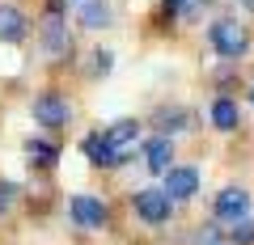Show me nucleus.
<instances>
[{"label":"nucleus","mask_w":254,"mask_h":245,"mask_svg":"<svg viewBox=\"0 0 254 245\" xmlns=\"http://www.w3.org/2000/svg\"><path fill=\"white\" fill-rule=\"evenodd\" d=\"M237 4H242V9H250V13H254V0H237Z\"/></svg>","instance_id":"6ab92c4d"},{"label":"nucleus","mask_w":254,"mask_h":245,"mask_svg":"<svg viewBox=\"0 0 254 245\" xmlns=\"http://www.w3.org/2000/svg\"><path fill=\"white\" fill-rule=\"evenodd\" d=\"M250 101H254V89H250Z\"/></svg>","instance_id":"aec40b11"},{"label":"nucleus","mask_w":254,"mask_h":245,"mask_svg":"<svg viewBox=\"0 0 254 245\" xmlns=\"http://www.w3.org/2000/svg\"><path fill=\"white\" fill-rule=\"evenodd\" d=\"M13 195H17V186H13V182H0V216H4V211H9Z\"/></svg>","instance_id":"a211bd4d"},{"label":"nucleus","mask_w":254,"mask_h":245,"mask_svg":"<svg viewBox=\"0 0 254 245\" xmlns=\"http://www.w3.org/2000/svg\"><path fill=\"white\" fill-rule=\"evenodd\" d=\"M246 211H250V195L242 186H225L216 195V216L220 220H246Z\"/></svg>","instance_id":"6e6552de"},{"label":"nucleus","mask_w":254,"mask_h":245,"mask_svg":"<svg viewBox=\"0 0 254 245\" xmlns=\"http://www.w3.org/2000/svg\"><path fill=\"white\" fill-rule=\"evenodd\" d=\"M212 51L220 55V59H242L246 51H250V34H246V26L242 21H233V17H220V21H212Z\"/></svg>","instance_id":"f257e3e1"},{"label":"nucleus","mask_w":254,"mask_h":245,"mask_svg":"<svg viewBox=\"0 0 254 245\" xmlns=\"http://www.w3.org/2000/svg\"><path fill=\"white\" fill-rule=\"evenodd\" d=\"M85 156H89V165H102V169H115V165H123V156L110 148L106 131H93V136H85Z\"/></svg>","instance_id":"0eeeda50"},{"label":"nucleus","mask_w":254,"mask_h":245,"mask_svg":"<svg viewBox=\"0 0 254 245\" xmlns=\"http://www.w3.org/2000/svg\"><path fill=\"white\" fill-rule=\"evenodd\" d=\"M170 156H174V148H170V136H153L144 144V165L153 173H170L174 165H170Z\"/></svg>","instance_id":"9d476101"},{"label":"nucleus","mask_w":254,"mask_h":245,"mask_svg":"<svg viewBox=\"0 0 254 245\" xmlns=\"http://www.w3.org/2000/svg\"><path fill=\"white\" fill-rule=\"evenodd\" d=\"M26 152L34 165H55V156H60V148L47 144V140H26Z\"/></svg>","instance_id":"2eb2a0df"},{"label":"nucleus","mask_w":254,"mask_h":245,"mask_svg":"<svg viewBox=\"0 0 254 245\" xmlns=\"http://www.w3.org/2000/svg\"><path fill=\"white\" fill-rule=\"evenodd\" d=\"M106 140H110V148L127 161V152H131L136 140H140V123H136V118H119V123H110V127H106Z\"/></svg>","instance_id":"1a4fd4ad"},{"label":"nucleus","mask_w":254,"mask_h":245,"mask_svg":"<svg viewBox=\"0 0 254 245\" xmlns=\"http://www.w3.org/2000/svg\"><path fill=\"white\" fill-rule=\"evenodd\" d=\"M110 64H115V59H110V51H93V72H98V76H106Z\"/></svg>","instance_id":"f3484780"},{"label":"nucleus","mask_w":254,"mask_h":245,"mask_svg":"<svg viewBox=\"0 0 254 245\" xmlns=\"http://www.w3.org/2000/svg\"><path fill=\"white\" fill-rule=\"evenodd\" d=\"M233 241L237 245H254V220H233Z\"/></svg>","instance_id":"dca6fc26"},{"label":"nucleus","mask_w":254,"mask_h":245,"mask_svg":"<svg viewBox=\"0 0 254 245\" xmlns=\"http://www.w3.org/2000/svg\"><path fill=\"white\" fill-rule=\"evenodd\" d=\"M81 26H85V30H102V26H110V4L89 0V4L81 9Z\"/></svg>","instance_id":"ddd939ff"},{"label":"nucleus","mask_w":254,"mask_h":245,"mask_svg":"<svg viewBox=\"0 0 254 245\" xmlns=\"http://www.w3.org/2000/svg\"><path fill=\"white\" fill-rule=\"evenodd\" d=\"M43 47H47V55H51V59H64V55L72 51V38H68V26H64V17H60L55 9L43 17Z\"/></svg>","instance_id":"20e7f679"},{"label":"nucleus","mask_w":254,"mask_h":245,"mask_svg":"<svg viewBox=\"0 0 254 245\" xmlns=\"http://www.w3.org/2000/svg\"><path fill=\"white\" fill-rule=\"evenodd\" d=\"M212 123H216L220 131H233L237 123H242V114H237V101L216 98V101H212Z\"/></svg>","instance_id":"f8f14e48"},{"label":"nucleus","mask_w":254,"mask_h":245,"mask_svg":"<svg viewBox=\"0 0 254 245\" xmlns=\"http://www.w3.org/2000/svg\"><path fill=\"white\" fill-rule=\"evenodd\" d=\"M165 191H170L174 203L190 199V195L199 191V169H190V165H174V169L165 173Z\"/></svg>","instance_id":"423d86ee"},{"label":"nucleus","mask_w":254,"mask_h":245,"mask_svg":"<svg viewBox=\"0 0 254 245\" xmlns=\"http://www.w3.org/2000/svg\"><path fill=\"white\" fill-rule=\"evenodd\" d=\"M174 211V199L165 186H144V191L136 195V216L144 220V224H165Z\"/></svg>","instance_id":"f03ea898"},{"label":"nucleus","mask_w":254,"mask_h":245,"mask_svg":"<svg viewBox=\"0 0 254 245\" xmlns=\"http://www.w3.org/2000/svg\"><path fill=\"white\" fill-rule=\"evenodd\" d=\"M68 211H72V224H81V228H102V224H106V216H110L106 203L93 199V195H72Z\"/></svg>","instance_id":"39448f33"},{"label":"nucleus","mask_w":254,"mask_h":245,"mask_svg":"<svg viewBox=\"0 0 254 245\" xmlns=\"http://www.w3.org/2000/svg\"><path fill=\"white\" fill-rule=\"evenodd\" d=\"M26 38V17L13 4H0V43H21Z\"/></svg>","instance_id":"9b49d317"},{"label":"nucleus","mask_w":254,"mask_h":245,"mask_svg":"<svg viewBox=\"0 0 254 245\" xmlns=\"http://www.w3.org/2000/svg\"><path fill=\"white\" fill-rule=\"evenodd\" d=\"M157 127H161V136H170V131H187L190 127V114H187V110H161V114H157Z\"/></svg>","instance_id":"4468645a"},{"label":"nucleus","mask_w":254,"mask_h":245,"mask_svg":"<svg viewBox=\"0 0 254 245\" xmlns=\"http://www.w3.org/2000/svg\"><path fill=\"white\" fill-rule=\"evenodd\" d=\"M68 118H72V106L60 98V93H38L34 98V123H43V127H68Z\"/></svg>","instance_id":"7ed1b4c3"}]
</instances>
